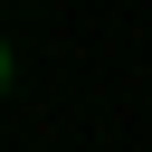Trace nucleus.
<instances>
[{"label":"nucleus","mask_w":152,"mask_h":152,"mask_svg":"<svg viewBox=\"0 0 152 152\" xmlns=\"http://www.w3.org/2000/svg\"><path fill=\"white\" fill-rule=\"evenodd\" d=\"M0 86H10V48H0Z\"/></svg>","instance_id":"1"}]
</instances>
